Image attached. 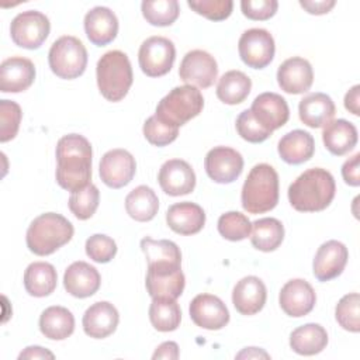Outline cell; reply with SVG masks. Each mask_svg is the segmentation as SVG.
<instances>
[{"label":"cell","instance_id":"cell-1","mask_svg":"<svg viewBox=\"0 0 360 360\" xmlns=\"http://www.w3.org/2000/svg\"><path fill=\"white\" fill-rule=\"evenodd\" d=\"M91 145L79 134L62 136L56 145V181L75 193L90 184L91 179Z\"/></svg>","mask_w":360,"mask_h":360},{"label":"cell","instance_id":"cell-2","mask_svg":"<svg viewBox=\"0 0 360 360\" xmlns=\"http://www.w3.org/2000/svg\"><path fill=\"white\" fill-rule=\"evenodd\" d=\"M336 191L333 176L321 167H312L300 174L288 187V201L300 212L323 211L332 202Z\"/></svg>","mask_w":360,"mask_h":360},{"label":"cell","instance_id":"cell-3","mask_svg":"<svg viewBox=\"0 0 360 360\" xmlns=\"http://www.w3.org/2000/svg\"><path fill=\"white\" fill-rule=\"evenodd\" d=\"M73 232V225L63 215L45 212L30 224L25 235L27 248L34 255L48 256L66 245Z\"/></svg>","mask_w":360,"mask_h":360},{"label":"cell","instance_id":"cell-4","mask_svg":"<svg viewBox=\"0 0 360 360\" xmlns=\"http://www.w3.org/2000/svg\"><path fill=\"white\" fill-rule=\"evenodd\" d=\"M240 201L249 214H263L277 205L278 174L273 166L259 163L252 167L243 183Z\"/></svg>","mask_w":360,"mask_h":360},{"label":"cell","instance_id":"cell-5","mask_svg":"<svg viewBox=\"0 0 360 360\" xmlns=\"http://www.w3.org/2000/svg\"><path fill=\"white\" fill-rule=\"evenodd\" d=\"M97 86L103 97L108 101H121L132 86L134 75L127 53L121 51H108L96 66Z\"/></svg>","mask_w":360,"mask_h":360},{"label":"cell","instance_id":"cell-6","mask_svg":"<svg viewBox=\"0 0 360 360\" xmlns=\"http://www.w3.org/2000/svg\"><path fill=\"white\" fill-rule=\"evenodd\" d=\"M204 107L201 91L190 84L172 89L156 105L155 115L173 127H181L197 117Z\"/></svg>","mask_w":360,"mask_h":360},{"label":"cell","instance_id":"cell-7","mask_svg":"<svg viewBox=\"0 0 360 360\" xmlns=\"http://www.w3.org/2000/svg\"><path fill=\"white\" fill-rule=\"evenodd\" d=\"M51 70L60 79L72 80L82 76L87 66V51L83 42L72 35L58 38L48 53Z\"/></svg>","mask_w":360,"mask_h":360},{"label":"cell","instance_id":"cell-8","mask_svg":"<svg viewBox=\"0 0 360 360\" xmlns=\"http://www.w3.org/2000/svg\"><path fill=\"white\" fill-rule=\"evenodd\" d=\"M180 266V263L172 262L148 263V273L145 281L148 294L152 298H179L183 294L186 285V278Z\"/></svg>","mask_w":360,"mask_h":360},{"label":"cell","instance_id":"cell-9","mask_svg":"<svg viewBox=\"0 0 360 360\" xmlns=\"http://www.w3.org/2000/svg\"><path fill=\"white\" fill-rule=\"evenodd\" d=\"M51 31L49 20L45 14L37 10H27L17 14L10 25L13 42L25 49H38Z\"/></svg>","mask_w":360,"mask_h":360},{"label":"cell","instance_id":"cell-10","mask_svg":"<svg viewBox=\"0 0 360 360\" xmlns=\"http://www.w3.org/2000/svg\"><path fill=\"white\" fill-rule=\"evenodd\" d=\"M174 59L176 48L169 38L159 35L150 37L139 46V68L149 77H160L169 73Z\"/></svg>","mask_w":360,"mask_h":360},{"label":"cell","instance_id":"cell-11","mask_svg":"<svg viewBox=\"0 0 360 360\" xmlns=\"http://www.w3.org/2000/svg\"><path fill=\"white\" fill-rule=\"evenodd\" d=\"M238 51L242 62L253 69H263L274 58V39L267 30H246L238 42Z\"/></svg>","mask_w":360,"mask_h":360},{"label":"cell","instance_id":"cell-12","mask_svg":"<svg viewBox=\"0 0 360 360\" xmlns=\"http://www.w3.org/2000/svg\"><path fill=\"white\" fill-rule=\"evenodd\" d=\"M179 76L186 84L207 89L217 80V60L207 51L193 49L184 55L179 68Z\"/></svg>","mask_w":360,"mask_h":360},{"label":"cell","instance_id":"cell-13","mask_svg":"<svg viewBox=\"0 0 360 360\" xmlns=\"http://www.w3.org/2000/svg\"><path fill=\"white\" fill-rule=\"evenodd\" d=\"M204 167L211 180L219 184H228L240 176L243 158L232 148L215 146L205 155Z\"/></svg>","mask_w":360,"mask_h":360},{"label":"cell","instance_id":"cell-14","mask_svg":"<svg viewBox=\"0 0 360 360\" xmlns=\"http://www.w3.org/2000/svg\"><path fill=\"white\" fill-rule=\"evenodd\" d=\"M136 172L135 158L125 149H111L100 160V177L111 188H121L131 183Z\"/></svg>","mask_w":360,"mask_h":360},{"label":"cell","instance_id":"cell-15","mask_svg":"<svg viewBox=\"0 0 360 360\" xmlns=\"http://www.w3.org/2000/svg\"><path fill=\"white\" fill-rule=\"evenodd\" d=\"M191 321L204 329L218 330L229 322V311L221 298L212 294H198L190 302Z\"/></svg>","mask_w":360,"mask_h":360},{"label":"cell","instance_id":"cell-16","mask_svg":"<svg viewBox=\"0 0 360 360\" xmlns=\"http://www.w3.org/2000/svg\"><path fill=\"white\" fill-rule=\"evenodd\" d=\"M278 302L288 316L300 318L308 315L314 309L316 294L308 281L292 278L281 287Z\"/></svg>","mask_w":360,"mask_h":360},{"label":"cell","instance_id":"cell-17","mask_svg":"<svg viewBox=\"0 0 360 360\" xmlns=\"http://www.w3.org/2000/svg\"><path fill=\"white\" fill-rule=\"evenodd\" d=\"M250 112L255 120L270 132L281 128L290 117V110L285 98L271 91L259 94L252 103Z\"/></svg>","mask_w":360,"mask_h":360},{"label":"cell","instance_id":"cell-18","mask_svg":"<svg viewBox=\"0 0 360 360\" xmlns=\"http://www.w3.org/2000/svg\"><path fill=\"white\" fill-rule=\"evenodd\" d=\"M158 181L166 194L186 195L195 187V173L186 160L170 159L160 166Z\"/></svg>","mask_w":360,"mask_h":360},{"label":"cell","instance_id":"cell-19","mask_svg":"<svg viewBox=\"0 0 360 360\" xmlns=\"http://www.w3.org/2000/svg\"><path fill=\"white\" fill-rule=\"evenodd\" d=\"M349 259L347 248L339 240H328L322 243L314 257V276L319 281H329L336 278L345 270Z\"/></svg>","mask_w":360,"mask_h":360},{"label":"cell","instance_id":"cell-20","mask_svg":"<svg viewBox=\"0 0 360 360\" xmlns=\"http://www.w3.org/2000/svg\"><path fill=\"white\" fill-rule=\"evenodd\" d=\"M277 82L283 91L288 94H302L308 91L314 82L311 63L300 56L285 59L277 70Z\"/></svg>","mask_w":360,"mask_h":360},{"label":"cell","instance_id":"cell-21","mask_svg":"<svg viewBox=\"0 0 360 360\" xmlns=\"http://www.w3.org/2000/svg\"><path fill=\"white\" fill-rule=\"evenodd\" d=\"M266 285L256 276L240 278L232 291V304L235 309L248 316L260 312L266 304Z\"/></svg>","mask_w":360,"mask_h":360},{"label":"cell","instance_id":"cell-22","mask_svg":"<svg viewBox=\"0 0 360 360\" xmlns=\"http://www.w3.org/2000/svg\"><path fill=\"white\" fill-rule=\"evenodd\" d=\"M35 80L34 63L22 56H11L0 65V90L3 93H20Z\"/></svg>","mask_w":360,"mask_h":360},{"label":"cell","instance_id":"cell-23","mask_svg":"<svg viewBox=\"0 0 360 360\" xmlns=\"http://www.w3.org/2000/svg\"><path fill=\"white\" fill-rule=\"evenodd\" d=\"M120 315L108 301H98L90 305L83 315V330L93 339H104L112 335L118 326Z\"/></svg>","mask_w":360,"mask_h":360},{"label":"cell","instance_id":"cell-24","mask_svg":"<svg viewBox=\"0 0 360 360\" xmlns=\"http://www.w3.org/2000/svg\"><path fill=\"white\" fill-rule=\"evenodd\" d=\"M100 284L101 277L98 270L82 260L72 263L63 274L65 290L76 298L91 297L97 292Z\"/></svg>","mask_w":360,"mask_h":360},{"label":"cell","instance_id":"cell-25","mask_svg":"<svg viewBox=\"0 0 360 360\" xmlns=\"http://www.w3.org/2000/svg\"><path fill=\"white\" fill-rule=\"evenodd\" d=\"M84 31L91 44L104 46L117 37L118 18L110 8L97 6L84 15Z\"/></svg>","mask_w":360,"mask_h":360},{"label":"cell","instance_id":"cell-26","mask_svg":"<svg viewBox=\"0 0 360 360\" xmlns=\"http://www.w3.org/2000/svg\"><path fill=\"white\" fill-rule=\"evenodd\" d=\"M166 222L176 233L194 235L202 229L205 224V212L195 202H176L169 207L166 212Z\"/></svg>","mask_w":360,"mask_h":360},{"label":"cell","instance_id":"cell-27","mask_svg":"<svg viewBox=\"0 0 360 360\" xmlns=\"http://www.w3.org/2000/svg\"><path fill=\"white\" fill-rule=\"evenodd\" d=\"M335 112V103L325 93H309L298 104L300 120L309 128L326 127Z\"/></svg>","mask_w":360,"mask_h":360},{"label":"cell","instance_id":"cell-28","mask_svg":"<svg viewBox=\"0 0 360 360\" xmlns=\"http://www.w3.org/2000/svg\"><path fill=\"white\" fill-rule=\"evenodd\" d=\"M277 150L285 163L301 165L314 156L315 141L309 132L294 129L278 141Z\"/></svg>","mask_w":360,"mask_h":360},{"label":"cell","instance_id":"cell-29","mask_svg":"<svg viewBox=\"0 0 360 360\" xmlns=\"http://www.w3.org/2000/svg\"><path fill=\"white\" fill-rule=\"evenodd\" d=\"M322 141L325 148L335 156H343L349 153L357 143V129L354 124L339 118L330 121L322 132Z\"/></svg>","mask_w":360,"mask_h":360},{"label":"cell","instance_id":"cell-30","mask_svg":"<svg viewBox=\"0 0 360 360\" xmlns=\"http://www.w3.org/2000/svg\"><path fill=\"white\" fill-rule=\"evenodd\" d=\"M39 330L51 340H63L75 330V316L65 307H49L39 316Z\"/></svg>","mask_w":360,"mask_h":360},{"label":"cell","instance_id":"cell-31","mask_svg":"<svg viewBox=\"0 0 360 360\" xmlns=\"http://www.w3.org/2000/svg\"><path fill=\"white\" fill-rule=\"evenodd\" d=\"M328 345V333L319 323H305L295 328L290 335V347L301 356L321 353Z\"/></svg>","mask_w":360,"mask_h":360},{"label":"cell","instance_id":"cell-32","mask_svg":"<svg viewBox=\"0 0 360 360\" xmlns=\"http://www.w3.org/2000/svg\"><path fill=\"white\" fill-rule=\"evenodd\" d=\"M58 274L55 267L46 262H34L24 271V287L32 297H46L56 288Z\"/></svg>","mask_w":360,"mask_h":360},{"label":"cell","instance_id":"cell-33","mask_svg":"<svg viewBox=\"0 0 360 360\" xmlns=\"http://www.w3.org/2000/svg\"><path fill=\"white\" fill-rule=\"evenodd\" d=\"M125 210L132 219L148 222L158 214L159 198L150 187L138 186L125 197Z\"/></svg>","mask_w":360,"mask_h":360},{"label":"cell","instance_id":"cell-34","mask_svg":"<svg viewBox=\"0 0 360 360\" xmlns=\"http://www.w3.org/2000/svg\"><path fill=\"white\" fill-rule=\"evenodd\" d=\"M252 80L240 70H229L221 76L217 84V97L229 105L240 104L249 96Z\"/></svg>","mask_w":360,"mask_h":360},{"label":"cell","instance_id":"cell-35","mask_svg":"<svg viewBox=\"0 0 360 360\" xmlns=\"http://www.w3.org/2000/svg\"><path fill=\"white\" fill-rule=\"evenodd\" d=\"M284 239V226L277 218H260L252 222L250 242L262 252L276 250Z\"/></svg>","mask_w":360,"mask_h":360},{"label":"cell","instance_id":"cell-36","mask_svg":"<svg viewBox=\"0 0 360 360\" xmlns=\"http://www.w3.org/2000/svg\"><path fill=\"white\" fill-rule=\"evenodd\" d=\"M149 319L159 332L176 330L181 321V311L176 300L166 297L152 298L149 307Z\"/></svg>","mask_w":360,"mask_h":360},{"label":"cell","instance_id":"cell-37","mask_svg":"<svg viewBox=\"0 0 360 360\" xmlns=\"http://www.w3.org/2000/svg\"><path fill=\"white\" fill-rule=\"evenodd\" d=\"M141 10L143 18L155 27L172 25L180 14L177 0H145L141 4Z\"/></svg>","mask_w":360,"mask_h":360},{"label":"cell","instance_id":"cell-38","mask_svg":"<svg viewBox=\"0 0 360 360\" xmlns=\"http://www.w3.org/2000/svg\"><path fill=\"white\" fill-rule=\"evenodd\" d=\"M141 249L148 263L172 262L181 264V252L179 246L167 239H152L149 236L141 240Z\"/></svg>","mask_w":360,"mask_h":360},{"label":"cell","instance_id":"cell-39","mask_svg":"<svg viewBox=\"0 0 360 360\" xmlns=\"http://www.w3.org/2000/svg\"><path fill=\"white\" fill-rule=\"evenodd\" d=\"M98 201H100V191L93 183H90L84 188L72 193L68 204H69V210L77 219L86 221L91 218L93 214L96 212L98 207Z\"/></svg>","mask_w":360,"mask_h":360},{"label":"cell","instance_id":"cell-40","mask_svg":"<svg viewBox=\"0 0 360 360\" xmlns=\"http://www.w3.org/2000/svg\"><path fill=\"white\" fill-rule=\"evenodd\" d=\"M217 226L221 236L232 242L246 239L252 231V222L249 221V218L238 211H229L222 214L218 219Z\"/></svg>","mask_w":360,"mask_h":360},{"label":"cell","instance_id":"cell-41","mask_svg":"<svg viewBox=\"0 0 360 360\" xmlns=\"http://www.w3.org/2000/svg\"><path fill=\"white\" fill-rule=\"evenodd\" d=\"M335 318L345 330L353 333L360 330V297L357 292H350L340 298L335 309Z\"/></svg>","mask_w":360,"mask_h":360},{"label":"cell","instance_id":"cell-42","mask_svg":"<svg viewBox=\"0 0 360 360\" xmlns=\"http://www.w3.org/2000/svg\"><path fill=\"white\" fill-rule=\"evenodd\" d=\"M21 117V107L15 101H0V142H8L15 138L20 128Z\"/></svg>","mask_w":360,"mask_h":360},{"label":"cell","instance_id":"cell-43","mask_svg":"<svg viewBox=\"0 0 360 360\" xmlns=\"http://www.w3.org/2000/svg\"><path fill=\"white\" fill-rule=\"evenodd\" d=\"M179 128L160 121L155 114L149 117L143 124V136L155 146H166L176 141Z\"/></svg>","mask_w":360,"mask_h":360},{"label":"cell","instance_id":"cell-44","mask_svg":"<svg viewBox=\"0 0 360 360\" xmlns=\"http://www.w3.org/2000/svg\"><path fill=\"white\" fill-rule=\"evenodd\" d=\"M187 4L197 14L211 21L228 18L233 8V1L231 0H188Z\"/></svg>","mask_w":360,"mask_h":360},{"label":"cell","instance_id":"cell-45","mask_svg":"<svg viewBox=\"0 0 360 360\" xmlns=\"http://www.w3.org/2000/svg\"><path fill=\"white\" fill-rule=\"evenodd\" d=\"M236 131L239 136L252 143H260L266 141L273 132L264 129L252 115L250 110L242 111L236 118Z\"/></svg>","mask_w":360,"mask_h":360},{"label":"cell","instance_id":"cell-46","mask_svg":"<svg viewBox=\"0 0 360 360\" xmlns=\"http://www.w3.org/2000/svg\"><path fill=\"white\" fill-rule=\"evenodd\" d=\"M117 253L115 242L103 233H94L86 240V255L97 263H108Z\"/></svg>","mask_w":360,"mask_h":360},{"label":"cell","instance_id":"cell-47","mask_svg":"<svg viewBox=\"0 0 360 360\" xmlns=\"http://www.w3.org/2000/svg\"><path fill=\"white\" fill-rule=\"evenodd\" d=\"M278 3L276 0H242L240 8L245 17L255 21H264L271 18L277 11Z\"/></svg>","mask_w":360,"mask_h":360},{"label":"cell","instance_id":"cell-48","mask_svg":"<svg viewBox=\"0 0 360 360\" xmlns=\"http://www.w3.org/2000/svg\"><path fill=\"white\" fill-rule=\"evenodd\" d=\"M360 153H354L342 166V176L346 184L357 187L360 184Z\"/></svg>","mask_w":360,"mask_h":360},{"label":"cell","instance_id":"cell-49","mask_svg":"<svg viewBox=\"0 0 360 360\" xmlns=\"http://www.w3.org/2000/svg\"><path fill=\"white\" fill-rule=\"evenodd\" d=\"M335 0H300V6L309 14L321 15L329 13L335 7Z\"/></svg>","mask_w":360,"mask_h":360},{"label":"cell","instance_id":"cell-50","mask_svg":"<svg viewBox=\"0 0 360 360\" xmlns=\"http://www.w3.org/2000/svg\"><path fill=\"white\" fill-rule=\"evenodd\" d=\"M152 359H169V360H176L179 359V346L176 342H163L162 345H159L155 350V353L152 354Z\"/></svg>","mask_w":360,"mask_h":360},{"label":"cell","instance_id":"cell-51","mask_svg":"<svg viewBox=\"0 0 360 360\" xmlns=\"http://www.w3.org/2000/svg\"><path fill=\"white\" fill-rule=\"evenodd\" d=\"M359 93H360V86L356 84L353 86L345 96V108L352 112L353 115H359L360 114V108H359Z\"/></svg>","mask_w":360,"mask_h":360},{"label":"cell","instance_id":"cell-52","mask_svg":"<svg viewBox=\"0 0 360 360\" xmlns=\"http://www.w3.org/2000/svg\"><path fill=\"white\" fill-rule=\"evenodd\" d=\"M53 353L41 346H28L20 354L18 359H53Z\"/></svg>","mask_w":360,"mask_h":360},{"label":"cell","instance_id":"cell-53","mask_svg":"<svg viewBox=\"0 0 360 360\" xmlns=\"http://www.w3.org/2000/svg\"><path fill=\"white\" fill-rule=\"evenodd\" d=\"M260 357L269 359L270 356L259 347H246L240 353L236 354V359H260Z\"/></svg>","mask_w":360,"mask_h":360}]
</instances>
